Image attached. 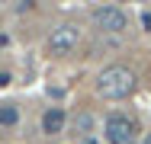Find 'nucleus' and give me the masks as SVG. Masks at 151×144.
I'll return each instance as SVG.
<instances>
[{
  "label": "nucleus",
  "mask_w": 151,
  "mask_h": 144,
  "mask_svg": "<svg viewBox=\"0 0 151 144\" xmlns=\"http://www.w3.org/2000/svg\"><path fill=\"white\" fill-rule=\"evenodd\" d=\"M90 23H93V29L103 32V35H122L129 16H125V10H119V6L103 3V6H96V10L90 13Z\"/></svg>",
  "instance_id": "nucleus-3"
},
{
  "label": "nucleus",
  "mask_w": 151,
  "mask_h": 144,
  "mask_svg": "<svg viewBox=\"0 0 151 144\" xmlns=\"http://www.w3.org/2000/svg\"><path fill=\"white\" fill-rule=\"evenodd\" d=\"M77 42H81V29L74 26V23H61V26H55L52 32H48V55H71L74 48H77Z\"/></svg>",
  "instance_id": "nucleus-4"
},
{
  "label": "nucleus",
  "mask_w": 151,
  "mask_h": 144,
  "mask_svg": "<svg viewBox=\"0 0 151 144\" xmlns=\"http://www.w3.org/2000/svg\"><path fill=\"white\" fill-rule=\"evenodd\" d=\"M16 122H19V109H16L13 103H3V106H0V125H3V128H13Z\"/></svg>",
  "instance_id": "nucleus-7"
},
{
  "label": "nucleus",
  "mask_w": 151,
  "mask_h": 144,
  "mask_svg": "<svg viewBox=\"0 0 151 144\" xmlns=\"http://www.w3.org/2000/svg\"><path fill=\"white\" fill-rule=\"evenodd\" d=\"M142 144H151V135H145V138H142Z\"/></svg>",
  "instance_id": "nucleus-10"
},
{
  "label": "nucleus",
  "mask_w": 151,
  "mask_h": 144,
  "mask_svg": "<svg viewBox=\"0 0 151 144\" xmlns=\"http://www.w3.org/2000/svg\"><path fill=\"white\" fill-rule=\"evenodd\" d=\"M103 135L109 144H135L138 138V122L125 112H109L103 122Z\"/></svg>",
  "instance_id": "nucleus-2"
},
{
  "label": "nucleus",
  "mask_w": 151,
  "mask_h": 144,
  "mask_svg": "<svg viewBox=\"0 0 151 144\" xmlns=\"http://www.w3.org/2000/svg\"><path fill=\"white\" fill-rule=\"evenodd\" d=\"M90 131H93V115H90V112H77V118H74V135L87 141Z\"/></svg>",
  "instance_id": "nucleus-6"
},
{
  "label": "nucleus",
  "mask_w": 151,
  "mask_h": 144,
  "mask_svg": "<svg viewBox=\"0 0 151 144\" xmlns=\"http://www.w3.org/2000/svg\"><path fill=\"white\" fill-rule=\"evenodd\" d=\"M10 83V74H6V71H0V86H6Z\"/></svg>",
  "instance_id": "nucleus-9"
},
{
  "label": "nucleus",
  "mask_w": 151,
  "mask_h": 144,
  "mask_svg": "<svg viewBox=\"0 0 151 144\" xmlns=\"http://www.w3.org/2000/svg\"><path fill=\"white\" fill-rule=\"evenodd\" d=\"M135 86H138V77H135V71L125 67V64H109V67H103V71L96 74V93H100L103 99H113V103L129 99V96L135 93Z\"/></svg>",
  "instance_id": "nucleus-1"
},
{
  "label": "nucleus",
  "mask_w": 151,
  "mask_h": 144,
  "mask_svg": "<svg viewBox=\"0 0 151 144\" xmlns=\"http://www.w3.org/2000/svg\"><path fill=\"white\" fill-rule=\"evenodd\" d=\"M64 125H68V112L61 106H48L42 112V131L45 135H58V131H64Z\"/></svg>",
  "instance_id": "nucleus-5"
},
{
  "label": "nucleus",
  "mask_w": 151,
  "mask_h": 144,
  "mask_svg": "<svg viewBox=\"0 0 151 144\" xmlns=\"http://www.w3.org/2000/svg\"><path fill=\"white\" fill-rule=\"evenodd\" d=\"M142 29H151V13H142Z\"/></svg>",
  "instance_id": "nucleus-8"
}]
</instances>
